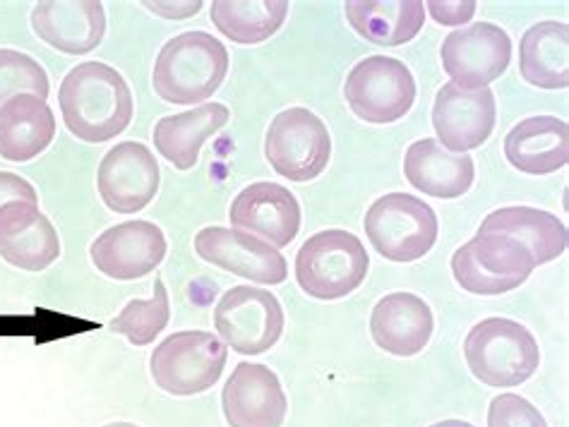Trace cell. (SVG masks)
Segmentation results:
<instances>
[{"mask_svg": "<svg viewBox=\"0 0 569 427\" xmlns=\"http://www.w3.org/2000/svg\"><path fill=\"white\" fill-rule=\"evenodd\" d=\"M97 187L116 214H138L159 193V164L142 142H121L101 159Z\"/></svg>", "mask_w": 569, "mask_h": 427, "instance_id": "obj_14", "label": "cell"}, {"mask_svg": "<svg viewBox=\"0 0 569 427\" xmlns=\"http://www.w3.org/2000/svg\"><path fill=\"white\" fill-rule=\"evenodd\" d=\"M56 138V118L43 99L34 94L12 96L0 106V159H37Z\"/></svg>", "mask_w": 569, "mask_h": 427, "instance_id": "obj_23", "label": "cell"}, {"mask_svg": "<svg viewBox=\"0 0 569 427\" xmlns=\"http://www.w3.org/2000/svg\"><path fill=\"white\" fill-rule=\"evenodd\" d=\"M194 253L214 267L236 276L250 278L254 284H283L289 264L277 247L238 228L207 226L194 235Z\"/></svg>", "mask_w": 569, "mask_h": 427, "instance_id": "obj_12", "label": "cell"}, {"mask_svg": "<svg viewBox=\"0 0 569 427\" xmlns=\"http://www.w3.org/2000/svg\"><path fill=\"white\" fill-rule=\"evenodd\" d=\"M505 156L521 173H556L569 161V128L556 115L523 118L507 132Z\"/></svg>", "mask_w": 569, "mask_h": 427, "instance_id": "obj_21", "label": "cell"}, {"mask_svg": "<svg viewBox=\"0 0 569 427\" xmlns=\"http://www.w3.org/2000/svg\"><path fill=\"white\" fill-rule=\"evenodd\" d=\"M229 350L209 332H178L154 348L149 367L159 389L173 396H192L212 389L227 365Z\"/></svg>", "mask_w": 569, "mask_h": 427, "instance_id": "obj_6", "label": "cell"}, {"mask_svg": "<svg viewBox=\"0 0 569 427\" xmlns=\"http://www.w3.org/2000/svg\"><path fill=\"white\" fill-rule=\"evenodd\" d=\"M496 94L486 90H461L455 82L445 84L432 104V128L449 154L478 150L496 128Z\"/></svg>", "mask_w": 569, "mask_h": 427, "instance_id": "obj_15", "label": "cell"}, {"mask_svg": "<svg viewBox=\"0 0 569 427\" xmlns=\"http://www.w3.org/2000/svg\"><path fill=\"white\" fill-rule=\"evenodd\" d=\"M347 20L358 37L378 47H399L423 29V0H347Z\"/></svg>", "mask_w": 569, "mask_h": 427, "instance_id": "obj_25", "label": "cell"}, {"mask_svg": "<svg viewBox=\"0 0 569 427\" xmlns=\"http://www.w3.org/2000/svg\"><path fill=\"white\" fill-rule=\"evenodd\" d=\"M533 270L527 247L496 233H476L452 255L455 282L473 296H502L519 288Z\"/></svg>", "mask_w": 569, "mask_h": 427, "instance_id": "obj_7", "label": "cell"}, {"mask_svg": "<svg viewBox=\"0 0 569 427\" xmlns=\"http://www.w3.org/2000/svg\"><path fill=\"white\" fill-rule=\"evenodd\" d=\"M403 175L428 197L455 200L469 193L476 166L471 156L449 154L438 140H418L403 156Z\"/></svg>", "mask_w": 569, "mask_h": 427, "instance_id": "obj_22", "label": "cell"}, {"mask_svg": "<svg viewBox=\"0 0 569 427\" xmlns=\"http://www.w3.org/2000/svg\"><path fill=\"white\" fill-rule=\"evenodd\" d=\"M103 427H140V425H132V423H111V425H103Z\"/></svg>", "mask_w": 569, "mask_h": 427, "instance_id": "obj_36", "label": "cell"}, {"mask_svg": "<svg viewBox=\"0 0 569 427\" xmlns=\"http://www.w3.org/2000/svg\"><path fill=\"white\" fill-rule=\"evenodd\" d=\"M10 202H29L37 204V190L32 183H27L22 175L0 171V210Z\"/></svg>", "mask_w": 569, "mask_h": 427, "instance_id": "obj_33", "label": "cell"}, {"mask_svg": "<svg viewBox=\"0 0 569 427\" xmlns=\"http://www.w3.org/2000/svg\"><path fill=\"white\" fill-rule=\"evenodd\" d=\"M229 72V51L207 32H186L163 43L152 70V87L167 104L192 106L219 90Z\"/></svg>", "mask_w": 569, "mask_h": 427, "instance_id": "obj_2", "label": "cell"}, {"mask_svg": "<svg viewBox=\"0 0 569 427\" xmlns=\"http://www.w3.org/2000/svg\"><path fill=\"white\" fill-rule=\"evenodd\" d=\"M0 257L24 272H43L61 257V241L37 204L10 202L0 210Z\"/></svg>", "mask_w": 569, "mask_h": 427, "instance_id": "obj_19", "label": "cell"}, {"mask_svg": "<svg viewBox=\"0 0 569 427\" xmlns=\"http://www.w3.org/2000/svg\"><path fill=\"white\" fill-rule=\"evenodd\" d=\"M214 329L221 342L241 356H258L283 334V307L274 293L233 286L214 307Z\"/></svg>", "mask_w": 569, "mask_h": 427, "instance_id": "obj_10", "label": "cell"}, {"mask_svg": "<svg viewBox=\"0 0 569 427\" xmlns=\"http://www.w3.org/2000/svg\"><path fill=\"white\" fill-rule=\"evenodd\" d=\"M488 427H548L541 410L517 394H500L490 401Z\"/></svg>", "mask_w": 569, "mask_h": 427, "instance_id": "obj_31", "label": "cell"}, {"mask_svg": "<svg viewBox=\"0 0 569 427\" xmlns=\"http://www.w3.org/2000/svg\"><path fill=\"white\" fill-rule=\"evenodd\" d=\"M521 78L541 90L569 87V27L565 22H538L519 43Z\"/></svg>", "mask_w": 569, "mask_h": 427, "instance_id": "obj_27", "label": "cell"}, {"mask_svg": "<svg viewBox=\"0 0 569 427\" xmlns=\"http://www.w3.org/2000/svg\"><path fill=\"white\" fill-rule=\"evenodd\" d=\"M49 75L32 55L0 49V106L20 94H34L47 101L49 96Z\"/></svg>", "mask_w": 569, "mask_h": 427, "instance_id": "obj_30", "label": "cell"}, {"mask_svg": "<svg viewBox=\"0 0 569 427\" xmlns=\"http://www.w3.org/2000/svg\"><path fill=\"white\" fill-rule=\"evenodd\" d=\"M366 235L389 262H416L438 241V216L430 204L407 193H389L370 204Z\"/></svg>", "mask_w": 569, "mask_h": 427, "instance_id": "obj_5", "label": "cell"}, {"mask_svg": "<svg viewBox=\"0 0 569 427\" xmlns=\"http://www.w3.org/2000/svg\"><path fill=\"white\" fill-rule=\"evenodd\" d=\"M428 10L440 24H467L476 14V0H428Z\"/></svg>", "mask_w": 569, "mask_h": 427, "instance_id": "obj_32", "label": "cell"}, {"mask_svg": "<svg viewBox=\"0 0 569 427\" xmlns=\"http://www.w3.org/2000/svg\"><path fill=\"white\" fill-rule=\"evenodd\" d=\"M89 255L103 276L134 282L152 274L167 257V235L152 221H123L97 235Z\"/></svg>", "mask_w": 569, "mask_h": 427, "instance_id": "obj_13", "label": "cell"}, {"mask_svg": "<svg viewBox=\"0 0 569 427\" xmlns=\"http://www.w3.org/2000/svg\"><path fill=\"white\" fill-rule=\"evenodd\" d=\"M442 68L461 90H486L496 82L512 58V41L505 29L490 22L461 27L442 41Z\"/></svg>", "mask_w": 569, "mask_h": 427, "instance_id": "obj_11", "label": "cell"}, {"mask_svg": "<svg viewBox=\"0 0 569 427\" xmlns=\"http://www.w3.org/2000/svg\"><path fill=\"white\" fill-rule=\"evenodd\" d=\"M58 104L70 135L82 142H109L130 125L134 101L126 78L107 63L74 65L61 82Z\"/></svg>", "mask_w": 569, "mask_h": 427, "instance_id": "obj_1", "label": "cell"}, {"mask_svg": "<svg viewBox=\"0 0 569 427\" xmlns=\"http://www.w3.org/2000/svg\"><path fill=\"white\" fill-rule=\"evenodd\" d=\"M171 319L169 293L161 278H157L154 296L147 301H130L121 313L111 319V332L123 334L132 346H147L167 329Z\"/></svg>", "mask_w": 569, "mask_h": 427, "instance_id": "obj_29", "label": "cell"}, {"mask_svg": "<svg viewBox=\"0 0 569 427\" xmlns=\"http://www.w3.org/2000/svg\"><path fill=\"white\" fill-rule=\"evenodd\" d=\"M231 224L258 235L272 247H287L301 228V207L289 187L279 183H252L236 195Z\"/></svg>", "mask_w": 569, "mask_h": 427, "instance_id": "obj_17", "label": "cell"}, {"mask_svg": "<svg viewBox=\"0 0 569 427\" xmlns=\"http://www.w3.org/2000/svg\"><path fill=\"white\" fill-rule=\"evenodd\" d=\"M370 257L358 235L327 228L301 245L296 255V282L310 298L339 301L366 282Z\"/></svg>", "mask_w": 569, "mask_h": 427, "instance_id": "obj_4", "label": "cell"}, {"mask_svg": "<svg viewBox=\"0 0 569 427\" xmlns=\"http://www.w3.org/2000/svg\"><path fill=\"white\" fill-rule=\"evenodd\" d=\"M349 109L372 125L395 123L416 101V80L397 58L368 55L356 63L343 84Z\"/></svg>", "mask_w": 569, "mask_h": 427, "instance_id": "obj_9", "label": "cell"}, {"mask_svg": "<svg viewBox=\"0 0 569 427\" xmlns=\"http://www.w3.org/2000/svg\"><path fill=\"white\" fill-rule=\"evenodd\" d=\"M264 156L281 179L293 183L316 181L332 156V138L320 115L293 106L277 113L269 123Z\"/></svg>", "mask_w": 569, "mask_h": 427, "instance_id": "obj_8", "label": "cell"}, {"mask_svg": "<svg viewBox=\"0 0 569 427\" xmlns=\"http://www.w3.org/2000/svg\"><path fill=\"white\" fill-rule=\"evenodd\" d=\"M471 375L488 387H519L541 365V350L523 324L505 317L478 322L463 342Z\"/></svg>", "mask_w": 569, "mask_h": 427, "instance_id": "obj_3", "label": "cell"}, {"mask_svg": "<svg viewBox=\"0 0 569 427\" xmlns=\"http://www.w3.org/2000/svg\"><path fill=\"white\" fill-rule=\"evenodd\" d=\"M229 123V109L223 104H202L192 111L163 115L154 125L157 152L178 171H190L200 159L202 144Z\"/></svg>", "mask_w": 569, "mask_h": 427, "instance_id": "obj_24", "label": "cell"}, {"mask_svg": "<svg viewBox=\"0 0 569 427\" xmlns=\"http://www.w3.org/2000/svg\"><path fill=\"white\" fill-rule=\"evenodd\" d=\"M147 6L152 12L161 14V18H169V20H183L190 18V14H198L202 10V0H188V3H152V0H147Z\"/></svg>", "mask_w": 569, "mask_h": 427, "instance_id": "obj_34", "label": "cell"}, {"mask_svg": "<svg viewBox=\"0 0 569 427\" xmlns=\"http://www.w3.org/2000/svg\"><path fill=\"white\" fill-rule=\"evenodd\" d=\"M34 34L68 55L94 51L107 34V12L99 0H47L32 10Z\"/></svg>", "mask_w": 569, "mask_h": 427, "instance_id": "obj_18", "label": "cell"}, {"mask_svg": "<svg viewBox=\"0 0 569 427\" xmlns=\"http://www.w3.org/2000/svg\"><path fill=\"white\" fill-rule=\"evenodd\" d=\"M229 427H281L289 401L277 373L260 363H238L221 392Z\"/></svg>", "mask_w": 569, "mask_h": 427, "instance_id": "obj_16", "label": "cell"}, {"mask_svg": "<svg viewBox=\"0 0 569 427\" xmlns=\"http://www.w3.org/2000/svg\"><path fill=\"white\" fill-rule=\"evenodd\" d=\"M212 22L241 47H254L274 37L289 14L287 0H214Z\"/></svg>", "mask_w": 569, "mask_h": 427, "instance_id": "obj_28", "label": "cell"}, {"mask_svg": "<svg viewBox=\"0 0 569 427\" xmlns=\"http://www.w3.org/2000/svg\"><path fill=\"white\" fill-rule=\"evenodd\" d=\"M430 427H473L471 423H463V420H442V423H436Z\"/></svg>", "mask_w": 569, "mask_h": 427, "instance_id": "obj_35", "label": "cell"}, {"mask_svg": "<svg viewBox=\"0 0 569 427\" xmlns=\"http://www.w3.org/2000/svg\"><path fill=\"white\" fill-rule=\"evenodd\" d=\"M432 327L436 319L430 305L413 293H389L370 315L372 342L399 358L418 356L428 346Z\"/></svg>", "mask_w": 569, "mask_h": 427, "instance_id": "obj_20", "label": "cell"}, {"mask_svg": "<svg viewBox=\"0 0 569 427\" xmlns=\"http://www.w3.org/2000/svg\"><path fill=\"white\" fill-rule=\"evenodd\" d=\"M478 233H496L515 238L529 250L536 267L558 260L567 250V228L562 221L556 214L533 207L496 210L483 218Z\"/></svg>", "mask_w": 569, "mask_h": 427, "instance_id": "obj_26", "label": "cell"}]
</instances>
